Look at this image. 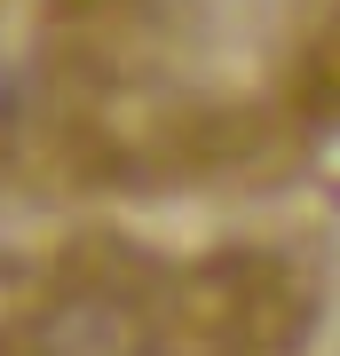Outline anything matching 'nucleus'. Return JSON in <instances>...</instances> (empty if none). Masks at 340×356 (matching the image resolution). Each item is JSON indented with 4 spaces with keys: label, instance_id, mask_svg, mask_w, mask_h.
I'll return each mask as SVG.
<instances>
[{
    "label": "nucleus",
    "instance_id": "nucleus-1",
    "mask_svg": "<svg viewBox=\"0 0 340 356\" xmlns=\"http://www.w3.org/2000/svg\"><path fill=\"white\" fill-rule=\"evenodd\" d=\"M24 356H151V325L119 293H72L32 317Z\"/></svg>",
    "mask_w": 340,
    "mask_h": 356
}]
</instances>
